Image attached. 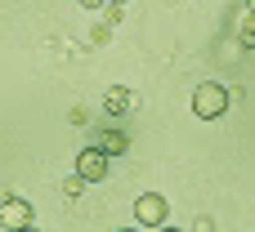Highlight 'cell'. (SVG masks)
<instances>
[{
    "instance_id": "obj_6",
    "label": "cell",
    "mask_w": 255,
    "mask_h": 232,
    "mask_svg": "<svg viewBox=\"0 0 255 232\" xmlns=\"http://www.w3.org/2000/svg\"><path fill=\"white\" fill-rule=\"evenodd\" d=\"M99 148H103V152H108V156H121V152H130V139H126V134H121V130H108V134H103V143H99Z\"/></svg>"
},
{
    "instance_id": "obj_4",
    "label": "cell",
    "mask_w": 255,
    "mask_h": 232,
    "mask_svg": "<svg viewBox=\"0 0 255 232\" xmlns=\"http://www.w3.org/2000/svg\"><path fill=\"white\" fill-rule=\"evenodd\" d=\"M0 228H9V232L31 228V206H27L22 197H4V201H0Z\"/></svg>"
},
{
    "instance_id": "obj_5",
    "label": "cell",
    "mask_w": 255,
    "mask_h": 232,
    "mask_svg": "<svg viewBox=\"0 0 255 232\" xmlns=\"http://www.w3.org/2000/svg\"><path fill=\"white\" fill-rule=\"evenodd\" d=\"M134 107V94L126 89V85H112L108 94H103V112H112V116H126Z\"/></svg>"
},
{
    "instance_id": "obj_10",
    "label": "cell",
    "mask_w": 255,
    "mask_h": 232,
    "mask_svg": "<svg viewBox=\"0 0 255 232\" xmlns=\"http://www.w3.org/2000/svg\"><path fill=\"white\" fill-rule=\"evenodd\" d=\"M108 36H112V27H108V22H99V27H94V31H90V40H94V45H103V40H108Z\"/></svg>"
},
{
    "instance_id": "obj_13",
    "label": "cell",
    "mask_w": 255,
    "mask_h": 232,
    "mask_svg": "<svg viewBox=\"0 0 255 232\" xmlns=\"http://www.w3.org/2000/svg\"><path fill=\"white\" fill-rule=\"evenodd\" d=\"M247 9H251V13H255V0H247Z\"/></svg>"
},
{
    "instance_id": "obj_9",
    "label": "cell",
    "mask_w": 255,
    "mask_h": 232,
    "mask_svg": "<svg viewBox=\"0 0 255 232\" xmlns=\"http://www.w3.org/2000/svg\"><path fill=\"white\" fill-rule=\"evenodd\" d=\"M103 22H108V27H117V22H121V4H112V0H108V9H103Z\"/></svg>"
},
{
    "instance_id": "obj_12",
    "label": "cell",
    "mask_w": 255,
    "mask_h": 232,
    "mask_svg": "<svg viewBox=\"0 0 255 232\" xmlns=\"http://www.w3.org/2000/svg\"><path fill=\"white\" fill-rule=\"evenodd\" d=\"M157 232H179V228H170V224H161V228H157Z\"/></svg>"
},
{
    "instance_id": "obj_7",
    "label": "cell",
    "mask_w": 255,
    "mask_h": 232,
    "mask_svg": "<svg viewBox=\"0 0 255 232\" xmlns=\"http://www.w3.org/2000/svg\"><path fill=\"white\" fill-rule=\"evenodd\" d=\"M238 40L247 45V49H255V13L247 9V18H242V31H238Z\"/></svg>"
},
{
    "instance_id": "obj_14",
    "label": "cell",
    "mask_w": 255,
    "mask_h": 232,
    "mask_svg": "<svg viewBox=\"0 0 255 232\" xmlns=\"http://www.w3.org/2000/svg\"><path fill=\"white\" fill-rule=\"evenodd\" d=\"M121 232H143V228H121Z\"/></svg>"
},
{
    "instance_id": "obj_1",
    "label": "cell",
    "mask_w": 255,
    "mask_h": 232,
    "mask_svg": "<svg viewBox=\"0 0 255 232\" xmlns=\"http://www.w3.org/2000/svg\"><path fill=\"white\" fill-rule=\"evenodd\" d=\"M193 112H197L202 121L224 116V112H229V89H224V85H215V80H202V85L193 89Z\"/></svg>"
},
{
    "instance_id": "obj_8",
    "label": "cell",
    "mask_w": 255,
    "mask_h": 232,
    "mask_svg": "<svg viewBox=\"0 0 255 232\" xmlns=\"http://www.w3.org/2000/svg\"><path fill=\"white\" fill-rule=\"evenodd\" d=\"M63 192H67V197H81V192H85V179H81V174L72 170V174L63 179Z\"/></svg>"
},
{
    "instance_id": "obj_2",
    "label": "cell",
    "mask_w": 255,
    "mask_h": 232,
    "mask_svg": "<svg viewBox=\"0 0 255 232\" xmlns=\"http://www.w3.org/2000/svg\"><path fill=\"white\" fill-rule=\"evenodd\" d=\"M166 215H170V206H166L161 192H143V197L134 201V219H139V228H161Z\"/></svg>"
},
{
    "instance_id": "obj_11",
    "label": "cell",
    "mask_w": 255,
    "mask_h": 232,
    "mask_svg": "<svg viewBox=\"0 0 255 232\" xmlns=\"http://www.w3.org/2000/svg\"><path fill=\"white\" fill-rule=\"evenodd\" d=\"M76 4H85V9H103V0H76Z\"/></svg>"
},
{
    "instance_id": "obj_15",
    "label": "cell",
    "mask_w": 255,
    "mask_h": 232,
    "mask_svg": "<svg viewBox=\"0 0 255 232\" xmlns=\"http://www.w3.org/2000/svg\"><path fill=\"white\" fill-rule=\"evenodd\" d=\"M22 232H36V224H31V228H22Z\"/></svg>"
},
{
    "instance_id": "obj_16",
    "label": "cell",
    "mask_w": 255,
    "mask_h": 232,
    "mask_svg": "<svg viewBox=\"0 0 255 232\" xmlns=\"http://www.w3.org/2000/svg\"><path fill=\"white\" fill-rule=\"evenodd\" d=\"M112 4H126V0H112Z\"/></svg>"
},
{
    "instance_id": "obj_3",
    "label": "cell",
    "mask_w": 255,
    "mask_h": 232,
    "mask_svg": "<svg viewBox=\"0 0 255 232\" xmlns=\"http://www.w3.org/2000/svg\"><path fill=\"white\" fill-rule=\"evenodd\" d=\"M108 161H112V156H108V152H103V148L94 143V148H85V152L76 156V165H72V170H76V174H81L85 183H99V179L108 174Z\"/></svg>"
}]
</instances>
